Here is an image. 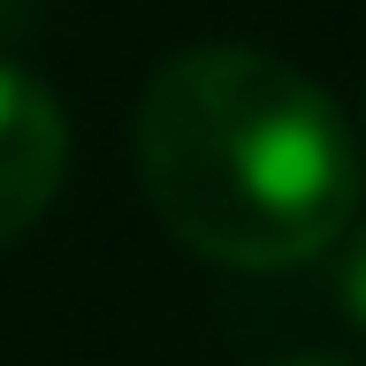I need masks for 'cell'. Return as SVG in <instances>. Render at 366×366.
<instances>
[{"mask_svg":"<svg viewBox=\"0 0 366 366\" xmlns=\"http://www.w3.org/2000/svg\"><path fill=\"white\" fill-rule=\"evenodd\" d=\"M328 297H336V313L366 336V214H351L343 237L328 244Z\"/></svg>","mask_w":366,"mask_h":366,"instance_id":"obj_3","label":"cell"},{"mask_svg":"<svg viewBox=\"0 0 366 366\" xmlns=\"http://www.w3.org/2000/svg\"><path fill=\"white\" fill-rule=\"evenodd\" d=\"M290 366H343V359H290Z\"/></svg>","mask_w":366,"mask_h":366,"instance_id":"obj_5","label":"cell"},{"mask_svg":"<svg viewBox=\"0 0 366 366\" xmlns=\"http://www.w3.org/2000/svg\"><path fill=\"white\" fill-rule=\"evenodd\" d=\"M137 183L214 267H305L359 214L366 145L328 92L259 46H183L137 92Z\"/></svg>","mask_w":366,"mask_h":366,"instance_id":"obj_1","label":"cell"},{"mask_svg":"<svg viewBox=\"0 0 366 366\" xmlns=\"http://www.w3.org/2000/svg\"><path fill=\"white\" fill-rule=\"evenodd\" d=\"M359 145H366V122H359Z\"/></svg>","mask_w":366,"mask_h":366,"instance_id":"obj_6","label":"cell"},{"mask_svg":"<svg viewBox=\"0 0 366 366\" xmlns=\"http://www.w3.org/2000/svg\"><path fill=\"white\" fill-rule=\"evenodd\" d=\"M23 23H31V0H0V39H8V31H23Z\"/></svg>","mask_w":366,"mask_h":366,"instance_id":"obj_4","label":"cell"},{"mask_svg":"<svg viewBox=\"0 0 366 366\" xmlns=\"http://www.w3.org/2000/svg\"><path fill=\"white\" fill-rule=\"evenodd\" d=\"M69 176V114L31 69L0 61V244L39 222Z\"/></svg>","mask_w":366,"mask_h":366,"instance_id":"obj_2","label":"cell"}]
</instances>
